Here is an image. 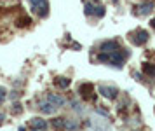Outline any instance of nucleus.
Here are the masks:
<instances>
[{
    "label": "nucleus",
    "mask_w": 155,
    "mask_h": 131,
    "mask_svg": "<svg viewBox=\"0 0 155 131\" xmlns=\"http://www.w3.org/2000/svg\"><path fill=\"white\" fill-rule=\"evenodd\" d=\"M150 25H152V26L155 28V19H152V23H150Z\"/></svg>",
    "instance_id": "18"
},
{
    "label": "nucleus",
    "mask_w": 155,
    "mask_h": 131,
    "mask_svg": "<svg viewBox=\"0 0 155 131\" xmlns=\"http://www.w3.org/2000/svg\"><path fill=\"white\" fill-rule=\"evenodd\" d=\"M21 110H23V109H21V105H19V103H16L14 109H12V112H14V114H21Z\"/></svg>",
    "instance_id": "16"
},
{
    "label": "nucleus",
    "mask_w": 155,
    "mask_h": 131,
    "mask_svg": "<svg viewBox=\"0 0 155 131\" xmlns=\"http://www.w3.org/2000/svg\"><path fill=\"white\" fill-rule=\"evenodd\" d=\"M47 100H49L52 105H58V107L64 105V100L61 96H58V95H47Z\"/></svg>",
    "instance_id": "9"
},
{
    "label": "nucleus",
    "mask_w": 155,
    "mask_h": 131,
    "mask_svg": "<svg viewBox=\"0 0 155 131\" xmlns=\"http://www.w3.org/2000/svg\"><path fill=\"white\" fill-rule=\"evenodd\" d=\"M66 131H75L77 129V122H70V121H66Z\"/></svg>",
    "instance_id": "14"
},
{
    "label": "nucleus",
    "mask_w": 155,
    "mask_h": 131,
    "mask_svg": "<svg viewBox=\"0 0 155 131\" xmlns=\"http://www.w3.org/2000/svg\"><path fill=\"white\" fill-rule=\"evenodd\" d=\"M92 91H94L92 84H82V86H80V93H82V96L84 98H91Z\"/></svg>",
    "instance_id": "6"
},
{
    "label": "nucleus",
    "mask_w": 155,
    "mask_h": 131,
    "mask_svg": "<svg viewBox=\"0 0 155 131\" xmlns=\"http://www.w3.org/2000/svg\"><path fill=\"white\" fill-rule=\"evenodd\" d=\"M19 131H25V128H19Z\"/></svg>",
    "instance_id": "19"
},
{
    "label": "nucleus",
    "mask_w": 155,
    "mask_h": 131,
    "mask_svg": "<svg viewBox=\"0 0 155 131\" xmlns=\"http://www.w3.org/2000/svg\"><path fill=\"white\" fill-rule=\"evenodd\" d=\"M31 128L33 129H42V131H45L47 129V122L44 121V119H40V117H35V119H31Z\"/></svg>",
    "instance_id": "4"
},
{
    "label": "nucleus",
    "mask_w": 155,
    "mask_h": 131,
    "mask_svg": "<svg viewBox=\"0 0 155 131\" xmlns=\"http://www.w3.org/2000/svg\"><path fill=\"white\" fill-rule=\"evenodd\" d=\"M30 2H31L33 9L38 12V16H42V18H45V16H47V12H49L47 0H30Z\"/></svg>",
    "instance_id": "1"
},
{
    "label": "nucleus",
    "mask_w": 155,
    "mask_h": 131,
    "mask_svg": "<svg viewBox=\"0 0 155 131\" xmlns=\"http://www.w3.org/2000/svg\"><path fill=\"white\" fill-rule=\"evenodd\" d=\"M4 119H5V115H4V114H0V122H2Z\"/></svg>",
    "instance_id": "17"
},
{
    "label": "nucleus",
    "mask_w": 155,
    "mask_h": 131,
    "mask_svg": "<svg viewBox=\"0 0 155 131\" xmlns=\"http://www.w3.org/2000/svg\"><path fill=\"white\" fill-rule=\"evenodd\" d=\"M143 70H145V74H148L150 77H155V67H152L150 63H145V65H143Z\"/></svg>",
    "instance_id": "12"
},
{
    "label": "nucleus",
    "mask_w": 155,
    "mask_h": 131,
    "mask_svg": "<svg viewBox=\"0 0 155 131\" xmlns=\"http://www.w3.org/2000/svg\"><path fill=\"white\" fill-rule=\"evenodd\" d=\"M30 23H31V21H30V18H21V19L18 21V26H28Z\"/></svg>",
    "instance_id": "13"
},
{
    "label": "nucleus",
    "mask_w": 155,
    "mask_h": 131,
    "mask_svg": "<svg viewBox=\"0 0 155 131\" xmlns=\"http://www.w3.org/2000/svg\"><path fill=\"white\" fill-rule=\"evenodd\" d=\"M52 128H56V129H64V128H66V119H63V117L52 119Z\"/></svg>",
    "instance_id": "7"
},
{
    "label": "nucleus",
    "mask_w": 155,
    "mask_h": 131,
    "mask_svg": "<svg viewBox=\"0 0 155 131\" xmlns=\"http://www.w3.org/2000/svg\"><path fill=\"white\" fill-rule=\"evenodd\" d=\"M152 7H153V4H145V5H141V7H140V9H141L140 12H141V14H147L148 11L152 9Z\"/></svg>",
    "instance_id": "15"
},
{
    "label": "nucleus",
    "mask_w": 155,
    "mask_h": 131,
    "mask_svg": "<svg viewBox=\"0 0 155 131\" xmlns=\"http://www.w3.org/2000/svg\"><path fill=\"white\" fill-rule=\"evenodd\" d=\"M40 110H42L44 114H54V110H56V105H52L51 102H47V103L40 105Z\"/></svg>",
    "instance_id": "10"
},
{
    "label": "nucleus",
    "mask_w": 155,
    "mask_h": 131,
    "mask_svg": "<svg viewBox=\"0 0 155 131\" xmlns=\"http://www.w3.org/2000/svg\"><path fill=\"white\" fill-rule=\"evenodd\" d=\"M85 14H87V16H91V14L103 16V14H105V11H103V7H94L92 4H85Z\"/></svg>",
    "instance_id": "3"
},
{
    "label": "nucleus",
    "mask_w": 155,
    "mask_h": 131,
    "mask_svg": "<svg viewBox=\"0 0 155 131\" xmlns=\"http://www.w3.org/2000/svg\"><path fill=\"white\" fill-rule=\"evenodd\" d=\"M136 35H138V37L134 39V42H136V44H145V42L148 40V33H147V32H143V30H138V32H136Z\"/></svg>",
    "instance_id": "8"
},
{
    "label": "nucleus",
    "mask_w": 155,
    "mask_h": 131,
    "mask_svg": "<svg viewBox=\"0 0 155 131\" xmlns=\"http://www.w3.org/2000/svg\"><path fill=\"white\" fill-rule=\"evenodd\" d=\"M101 51L103 53H113V51H117V42H105V44H101Z\"/></svg>",
    "instance_id": "5"
},
{
    "label": "nucleus",
    "mask_w": 155,
    "mask_h": 131,
    "mask_svg": "<svg viewBox=\"0 0 155 131\" xmlns=\"http://www.w3.org/2000/svg\"><path fill=\"white\" fill-rule=\"evenodd\" d=\"M98 91L103 95L105 98H110V100H113V98H117V89L115 88H106V86H99Z\"/></svg>",
    "instance_id": "2"
},
{
    "label": "nucleus",
    "mask_w": 155,
    "mask_h": 131,
    "mask_svg": "<svg viewBox=\"0 0 155 131\" xmlns=\"http://www.w3.org/2000/svg\"><path fill=\"white\" fill-rule=\"evenodd\" d=\"M56 86L63 88V89H66V88L70 86V79H66V77H58V79H56Z\"/></svg>",
    "instance_id": "11"
}]
</instances>
